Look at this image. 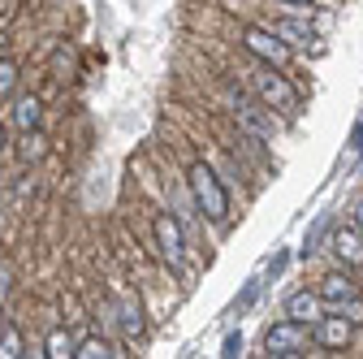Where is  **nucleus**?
<instances>
[{
  "instance_id": "obj_23",
  "label": "nucleus",
  "mask_w": 363,
  "mask_h": 359,
  "mask_svg": "<svg viewBox=\"0 0 363 359\" xmlns=\"http://www.w3.org/2000/svg\"><path fill=\"white\" fill-rule=\"evenodd\" d=\"M354 226L363 230V199H359V208H354Z\"/></svg>"
},
{
  "instance_id": "obj_5",
  "label": "nucleus",
  "mask_w": 363,
  "mask_h": 359,
  "mask_svg": "<svg viewBox=\"0 0 363 359\" xmlns=\"http://www.w3.org/2000/svg\"><path fill=\"white\" fill-rule=\"evenodd\" d=\"M230 100H234V117H238V126L251 134V139H272V109L259 100V104H251L242 92H230Z\"/></svg>"
},
{
  "instance_id": "obj_12",
  "label": "nucleus",
  "mask_w": 363,
  "mask_h": 359,
  "mask_svg": "<svg viewBox=\"0 0 363 359\" xmlns=\"http://www.w3.org/2000/svg\"><path fill=\"white\" fill-rule=\"evenodd\" d=\"M39 113H43L39 96H18V104H13V126H18V130H35V126H39Z\"/></svg>"
},
{
  "instance_id": "obj_26",
  "label": "nucleus",
  "mask_w": 363,
  "mask_h": 359,
  "mask_svg": "<svg viewBox=\"0 0 363 359\" xmlns=\"http://www.w3.org/2000/svg\"><path fill=\"white\" fill-rule=\"evenodd\" d=\"M0 333H5V311H0Z\"/></svg>"
},
{
  "instance_id": "obj_20",
  "label": "nucleus",
  "mask_w": 363,
  "mask_h": 359,
  "mask_svg": "<svg viewBox=\"0 0 363 359\" xmlns=\"http://www.w3.org/2000/svg\"><path fill=\"white\" fill-rule=\"evenodd\" d=\"M220 355H225V359L242 355V333H230V338H225V342H220Z\"/></svg>"
},
{
  "instance_id": "obj_25",
  "label": "nucleus",
  "mask_w": 363,
  "mask_h": 359,
  "mask_svg": "<svg viewBox=\"0 0 363 359\" xmlns=\"http://www.w3.org/2000/svg\"><path fill=\"white\" fill-rule=\"evenodd\" d=\"M5 43H9V35H0V53H5Z\"/></svg>"
},
{
  "instance_id": "obj_17",
  "label": "nucleus",
  "mask_w": 363,
  "mask_h": 359,
  "mask_svg": "<svg viewBox=\"0 0 363 359\" xmlns=\"http://www.w3.org/2000/svg\"><path fill=\"white\" fill-rule=\"evenodd\" d=\"M18 87V61L13 57H0V100Z\"/></svg>"
},
{
  "instance_id": "obj_7",
  "label": "nucleus",
  "mask_w": 363,
  "mask_h": 359,
  "mask_svg": "<svg viewBox=\"0 0 363 359\" xmlns=\"http://www.w3.org/2000/svg\"><path fill=\"white\" fill-rule=\"evenodd\" d=\"M156 243H160V255L177 268V264H182V226H177L169 212L156 216Z\"/></svg>"
},
{
  "instance_id": "obj_14",
  "label": "nucleus",
  "mask_w": 363,
  "mask_h": 359,
  "mask_svg": "<svg viewBox=\"0 0 363 359\" xmlns=\"http://www.w3.org/2000/svg\"><path fill=\"white\" fill-rule=\"evenodd\" d=\"M121 329H125V338H139L143 333V307H139V299H125L121 303Z\"/></svg>"
},
{
  "instance_id": "obj_16",
  "label": "nucleus",
  "mask_w": 363,
  "mask_h": 359,
  "mask_svg": "<svg viewBox=\"0 0 363 359\" xmlns=\"http://www.w3.org/2000/svg\"><path fill=\"white\" fill-rule=\"evenodd\" d=\"M117 350L104 342V338H86V342H78V350H74V359H113Z\"/></svg>"
},
{
  "instance_id": "obj_13",
  "label": "nucleus",
  "mask_w": 363,
  "mask_h": 359,
  "mask_svg": "<svg viewBox=\"0 0 363 359\" xmlns=\"http://www.w3.org/2000/svg\"><path fill=\"white\" fill-rule=\"evenodd\" d=\"M43 152H48V143H43L39 126H35V130H22V139H18V156L30 165V160H43Z\"/></svg>"
},
{
  "instance_id": "obj_6",
  "label": "nucleus",
  "mask_w": 363,
  "mask_h": 359,
  "mask_svg": "<svg viewBox=\"0 0 363 359\" xmlns=\"http://www.w3.org/2000/svg\"><path fill=\"white\" fill-rule=\"evenodd\" d=\"M350 325L354 321L337 316V311H325V316L315 321V342L329 346V350H342V346H350Z\"/></svg>"
},
{
  "instance_id": "obj_27",
  "label": "nucleus",
  "mask_w": 363,
  "mask_h": 359,
  "mask_svg": "<svg viewBox=\"0 0 363 359\" xmlns=\"http://www.w3.org/2000/svg\"><path fill=\"white\" fill-rule=\"evenodd\" d=\"M0 148H5V130H0Z\"/></svg>"
},
{
  "instance_id": "obj_11",
  "label": "nucleus",
  "mask_w": 363,
  "mask_h": 359,
  "mask_svg": "<svg viewBox=\"0 0 363 359\" xmlns=\"http://www.w3.org/2000/svg\"><path fill=\"white\" fill-rule=\"evenodd\" d=\"M272 31H277V35L290 43V48H294V43H311V39H315L311 26H307L303 18H277V22H272Z\"/></svg>"
},
{
  "instance_id": "obj_10",
  "label": "nucleus",
  "mask_w": 363,
  "mask_h": 359,
  "mask_svg": "<svg viewBox=\"0 0 363 359\" xmlns=\"http://www.w3.org/2000/svg\"><path fill=\"white\" fill-rule=\"evenodd\" d=\"M333 251L346 260V264H363V230H337L333 234Z\"/></svg>"
},
{
  "instance_id": "obj_3",
  "label": "nucleus",
  "mask_w": 363,
  "mask_h": 359,
  "mask_svg": "<svg viewBox=\"0 0 363 359\" xmlns=\"http://www.w3.org/2000/svg\"><path fill=\"white\" fill-rule=\"evenodd\" d=\"M242 43H247V53H251V57H259V61L272 65V70H281V65L290 61V43H286L277 31L247 26V31H242Z\"/></svg>"
},
{
  "instance_id": "obj_4",
  "label": "nucleus",
  "mask_w": 363,
  "mask_h": 359,
  "mask_svg": "<svg viewBox=\"0 0 363 359\" xmlns=\"http://www.w3.org/2000/svg\"><path fill=\"white\" fill-rule=\"evenodd\" d=\"M255 92L268 109H277V113H298V92L281 78V74H272V65L264 74H255Z\"/></svg>"
},
{
  "instance_id": "obj_1",
  "label": "nucleus",
  "mask_w": 363,
  "mask_h": 359,
  "mask_svg": "<svg viewBox=\"0 0 363 359\" xmlns=\"http://www.w3.org/2000/svg\"><path fill=\"white\" fill-rule=\"evenodd\" d=\"M186 182H191V195H195L199 212H203L208 221H216V226H225V216H230V195H225L220 177H216L203 160H195V165L186 169Z\"/></svg>"
},
{
  "instance_id": "obj_9",
  "label": "nucleus",
  "mask_w": 363,
  "mask_h": 359,
  "mask_svg": "<svg viewBox=\"0 0 363 359\" xmlns=\"http://www.w3.org/2000/svg\"><path fill=\"white\" fill-rule=\"evenodd\" d=\"M320 299H325V303H350V299H359V286H354L346 273H329V277L320 282Z\"/></svg>"
},
{
  "instance_id": "obj_21",
  "label": "nucleus",
  "mask_w": 363,
  "mask_h": 359,
  "mask_svg": "<svg viewBox=\"0 0 363 359\" xmlns=\"http://www.w3.org/2000/svg\"><path fill=\"white\" fill-rule=\"evenodd\" d=\"M320 230H325V216L311 226V234H307V243H303V255H311V251H315V243H320Z\"/></svg>"
},
{
  "instance_id": "obj_24",
  "label": "nucleus",
  "mask_w": 363,
  "mask_h": 359,
  "mask_svg": "<svg viewBox=\"0 0 363 359\" xmlns=\"http://www.w3.org/2000/svg\"><path fill=\"white\" fill-rule=\"evenodd\" d=\"M281 5H294V9H307V5H311V0H281Z\"/></svg>"
},
{
  "instance_id": "obj_8",
  "label": "nucleus",
  "mask_w": 363,
  "mask_h": 359,
  "mask_svg": "<svg viewBox=\"0 0 363 359\" xmlns=\"http://www.w3.org/2000/svg\"><path fill=\"white\" fill-rule=\"evenodd\" d=\"M286 316H294V321H307V325H315L325 316V299H320V290H298V294H290L286 299Z\"/></svg>"
},
{
  "instance_id": "obj_15",
  "label": "nucleus",
  "mask_w": 363,
  "mask_h": 359,
  "mask_svg": "<svg viewBox=\"0 0 363 359\" xmlns=\"http://www.w3.org/2000/svg\"><path fill=\"white\" fill-rule=\"evenodd\" d=\"M74 350H78V342L65 329H52L48 333V350H43V355H48V359H74Z\"/></svg>"
},
{
  "instance_id": "obj_22",
  "label": "nucleus",
  "mask_w": 363,
  "mask_h": 359,
  "mask_svg": "<svg viewBox=\"0 0 363 359\" xmlns=\"http://www.w3.org/2000/svg\"><path fill=\"white\" fill-rule=\"evenodd\" d=\"M350 148H354V152H359V156H363V121H359V126H354V130H350Z\"/></svg>"
},
{
  "instance_id": "obj_18",
  "label": "nucleus",
  "mask_w": 363,
  "mask_h": 359,
  "mask_svg": "<svg viewBox=\"0 0 363 359\" xmlns=\"http://www.w3.org/2000/svg\"><path fill=\"white\" fill-rule=\"evenodd\" d=\"M22 355V333L5 325V333H0V359H18Z\"/></svg>"
},
{
  "instance_id": "obj_19",
  "label": "nucleus",
  "mask_w": 363,
  "mask_h": 359,
  "mask_svg": "<svg viewBox=\"0 0 363 359\" xmlns=\"http://www.w3.org/2000/svg\"><path fill=\"white\" fill-rule=\"evenodd\" d=\"M259 286H264V282H259V277H251V282H247V290L238 294V303H234V307H238V311H247V307L259 299Z\"/></svg>"
},
{
  "instance_id": "obj_2",
  "label": "nucleus",
  "mask_w": 363,
  "mask_h": 359,
  "mask_svg": "<svg viewBox=\"0 0 363 359\" xmlns=\"http://www.w3.org/2000/svg\"><path fill=\"white\" fill-rule=\"evenodd\" d=\"M311 338H315V333H311L307 321L286 316V321H277V325L264 333V350H268V355H277V359H290V355H303V346H307Z\"/></svg>"
}]
</instances>
